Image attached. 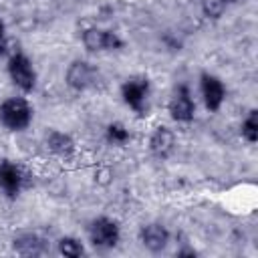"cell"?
<instances>
[{
	"mask_svg": "<svg viewBox=\"0 0 258 258\" xmlns=\"http://www.w3.org/2000/svg\"><path fill=\"white\" fill-rule=\"evenodd\" d=\"M24 185V173L22 169L12 163V161H2L0 163V189L8 196V198H14L20 194Z\"/></svg>",
	"mask_w": 258,
	"mask_h": 258,
	"instance_id": "9c48e42d",
	"label": "cell"
},
{
	"mask_svg": "<svg viewBox=\"0 0 258 258\" xmlns=\"http://www.w3.org/2000/svg\"><path fill=\"white\" fill-rule=\"evenodd\" d=\"M83 44L91 52H105V50H119L123 40L117 32L105 28H87L83 32Z\"/></svg>",
	"mask_w": 258,
	"mask_h": 258,
	"instance_id": "277c9868",
	"label": "cell"
},
{
	"mask_svg": "<svg viewBox=\"0 0 258 258\" xmlns=\"http://www.w3.org/2000/svg\"><path fill=\"white\" fill-rule=\"evenodd\" d=\"M64 79H67V85H69L71 89H75V91H85V89H89V87L95 85V81H97V71H95V67H93L91 62L77 58V60H73V62L69 64Z\"/></svg>",
	"mask_w": 258,
	"mask_h": 258,
	"instance_id": "52a82bcc",
	"label": "cell"
},
{
	"mask_svg": "<svg viewBox=\"0 0 258 258\" xmlns=\"http://www.w3.org/2000/svg\"><path fill=\"white\" fill-rule=\"evenodd\" d=\"M228 6L230 0H202V10L208 18H220Z\"/></svg>",
	"mask_w": 258,
	"mask_h": 258,
	"instance_id": "2e32d148",
	"label": "cell"
},
{
	"mask_svg": "<svg viewBox=\"0 0 258 258\" xmlns=\"http://www.w3.org/2000/svg\"><path fill=\"white\" fill-rule=\"evenodd\" d=\"M147 95H149V81L145 77H133L127 79L121 87V97L123 103L127 107H131L135 113H143L145 111V103H147Z\"/></svg>",
	"mask_w": 258,
	"mask_h": 258,
	"instance_id": "5b68a950",
	"label": "cell"
},
{
	"mask_svg": "<svg viewBox=\"0 0 258 258\" xmlns=\"http://www.w3.org/2000/svg\"><path fill=\"white\" fill-rule=\"evenodd\" d=\"M107 139L115 145H125L129 141V131L121 123H111L107 127Z\"/></svg>",
	"mask_w": 258,
	"mask_h": 258,
	"instance_id": "e0dca14e",
	"label": "cell"
},
{
	"mask_svg": "<svg viewBox=\"0 0 258 258\" xmlns=\"http://www.w3.org/2000/svg\"><path fill=\"white\" fill-rule=\"evenodd\" d=\"M32 121V107L22 97H10L0 105V123L10 131H22Z\"/></svg>",
	"mask_w": 258,
	"mask_h": 258,
	"instance_id": "6da1fadb",
	"label": "cell"
},
{
	"mask_svg": "<svg viewBox=\"0 0 258 258\" xmlns=\"http://www.w3.org/2000/svg\"><path fill=\"white\" fill-rule=\"evenodd\" d=\"M89 238L97 248H113L121 238V230H119L115 220L101 216V218H95L91 222Z\"/></svg>",
	"mask_w": 258,
	"mask_h": 258,
	"instance_id": "3957f363",
	"label": "cell"
},
{
	"mask_svg": "<svg viewBox=\"0 0 258 258\" xmlns=\"http://www.w3.org/2000/svg\"><path fill=\"white\" fill-rule=\"evenodd\" d=\"M8 75H10V81L24 93H30L36 87V71H34L30 58L22 52H16L10 56Z\"/></svg>",
	"mask_w": 258,
	"mask_h": 258,
	"instance_id": "7a4b0ae2",
	"label": "cell"
},
{
	"mask_svg": "<svg viewBox=\"0 0 258 258\" xmlns=\"http://www.w3.org/2000/svg\"><path fill=\"white\" fill-rule=\"evenodd\" d=\"M2 52H4V40L0 42V54H2Z\"/></svg>",
	"mask_w": 258,
	"mask_h": 258,
	"instance_id": "d6986e66",
	"label": "cell"
},
{
	"mask_svg": "<svg viewBox=\"0 0 258 258\" xmlns=\"http://www.w3.org/2000/svg\"><path fill=\"white\" fill-rule=\"evenodd\" d=\"M14 250L22 256H38L46 248L36 234H20L18 238H14Z\"/></svg>",
	"mask_w": 258,
	"mask_h": 258,
	"instance_id": "4fadbf2b",
	"label": "cell"
},
{
	"mask_svg": "<svg viewBox=\"0 0 258 258\" xmlns=\"http://www.w3.org/2000/svg\"><path fill=\"white\" fill-rule=\"evenodd\" d=\"M242 137L248 143H256L258 139V111L256 109H252L248 117L242 121Z\"/></svg>",
	"mask_w": 258,
	"mask_h": 258,
	"instance_id": "5bb4252c",
	"label": "cell"
},
{
	"mask_svg": "<svg viewBox=\"0 0 258 258\" xmlns=\"http://www.w3.org/2000/svg\"><path fill=\"white\" fill-rule=\"evenodd\" d=\"M58 252L62 256H69V258H79V256L85 254V248H83V244L77 238L67 236V238H60L58 240Z\"/></svg>",
	"mask_w": 258,
	"mask_h": 258,
	"instance_id": "9a60e30c",
	"label": "cell"
},
{
	"mask_svg": "<svg viewBox=\"0 0 258 258\" xmlns=\"http://www.w3.org/2000/svg\"><path fill=\"white\" fill-rule=\"evenodd\" d=\"M44 143H46V149L50 153H54L56 157H62V159L71 157L75 151V141L71 139V135L56 131V129H52L44 135Z\"/></svg>",
	"mask_w": 258,
	"mask_h": 258,
	"instance_id": "7c38bea8",
	"label": "cell"
},
{
	"mask_svg": "<svg viewBox=\"0 0 258 258\" xmlns=\"http://www.w3.org/2000/svg\"><path fill=\"white\" fill-rule=\"evenodd\" d=\"M167 109H169L171 119L177 121V123H189L194 119V115H196V103H194L191 93H189V89L185 85H179L175 89L173 97L169 99Z\"/></svg>",
	"mask_w": 258,
	"mask_h": 258,
	"instance_id": "8992f818",
	"label": "cell"
},
{
	"mask_svg": "<svg viewBox=\"0 0 258 258\" xmlns=\"http://www.w3.org/2000/svg\"><path fill=\"white\" fill-rule=\"evenodd\" d=\"M173 147H175V135H173V131L169 127H163V125L155 127V131L149 137V151L157 159H167L171 155Z\"/></svg>",
	"mask_w": 258,
	"mask_h": 258,
	"instance_id": "30bf717a",
	"label": "cell"
},
{
	"mask_svg": "<svg viewBox=\"0 0 258 258\" xmlns=\"http://www.w3.org/2000/svg\"><path fill=\"white\" fill-rule=\"evenodd\" d=\"M4 32H6V26H4V22H2V18H0V42L4 40Z\"/></svg>",
	"mask_w": 258,
	"mask_h": 258,
	"instance_id": "ac0fdd59",
	"label": "cell"
},
{
	"mask_svg": "<svg viewBox=\"0 0 258 258\" xmlns=\"http://www.w3.org/2000/svg\"><path fill=\"white\" fill-rule=\"evenodd\" d=\"M200 91H202L206 109L218 111L222 107L224 97H226V87H224V83L216 75L202 73V77H200Z\"/></svg>",
	"mask_w": 258,
	"mask_h": 258,
	"instance_id": "ba28073f",
	"label": "cell"
},
{
	"mask_svg": "<svg viewBox=\"0 0 258 258\" xmlns=\"http://www.w3.org/2000/svg\"><path fill=\"white\" fill-rule=\"evenodd\" d=\"M139 240H141V244H143L147 250H151V252H161V250L167 246V242H169V232H167L165 226H161V224H157V222H151V224H145V226L141 228Z\"/></svg>",
	"mask_w": 258,
	"mask_h": 258,
	"instance_id": "8fae6325",
	"label": "cell"
}]
</instances>
